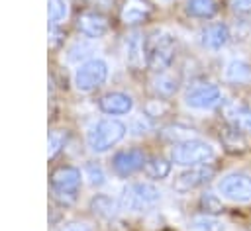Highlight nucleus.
I'll use <instances>...</instances> for the list:
<instances>
[{
	"label": "nucleus",
	"mask_w": 251,
	"mask_h": 231,
	"mask_svg": "<svg viewBox=\"0 0 251 231\" xmlns=\"http://www.w3.org/2000/svg\"><path fill=\"white\" fill-rule=\"evenodd\" d=\"M69 61L71 63H78V61H82V59H86L90 53H92V47H90V43L86 41V39H76L71 47H69Z\"/></svg>",
	"instance_id": "28"
},
{
	"label": "nucleus",
	"mask_w": 251,
	"mask_h": 231,
	"mask_svg": "<svg viewBox=\"0 0 251 231\" xmlns=\"http://www.w3.org/2000/svg\"><path fill=\"white\" fill-rule=\"evenodd\" d=\"M67 16V4L65 0H49V22L59 23Z\"/></svg>",
	"instance_id": "30"
},
{
	"label": "nucleus",
	"mask_w": 251,
	"mask_h": 231,
	"mask_svg": "<svg viewBox=\"0 0 251 231\" xmlns=\"http://www.w3.org/2000/svg\"><path fill=\"white\" fill-rule=\"evenodd\" d=\"M218 192L231 202H251V174L229 172L218 182Z\"/></svg>",
	"instance_id": "9"
},
{
	"label": "nucleus",
	"mask_w": 251,
	"mask_h": 231,
	"mask_svg": "<svg viewBox=\"0 0 251 231\" xmlns=\"http://www.w3.org/2000/svg\"><path fill=\"white\" fill-rule=\"evenodd\" d=\"M88 208H90V211H92L96 217H100V219H112V217L116 215L118 208H120V202H116L112 196L96 194V196L90 200Z\"/></svg>",
	"instance_id": "20"
},
{
	"label": "nucleus",
	"mask_w": 251,
	"mask_h": 231,
	"mask_svg": "<svg viewBox=\"0 0 251 231\" xmlns=\"http://www.w3.org/2000/svg\"><path fill=\"white\" fill-rule=\"evenodd\" d=\"M147 159L149 157L141 147H127V149H120L118 153H114L110 162H112V170L118 176L127 178V176L143 170Z\"/></svg>",
	"instance_id": "8"
},
{
	"label": "nucleus",
	"mask_w": 251,
	"mask_h": 231,
	"mask_svg": "<svg viewBox=\"0 0 251 231\" xmlns=\"http://www.w3.org/2000/svg\"><path fill=\"white\" fill-rule=\"evenodd\" d=\"M235 14H251V0H226Z\"/></svg>",
	"instance_id": "32"
},
{
	"label": "nucleus",
	"mask_w": 251,
	"mask_h": 231,
	"mask_svg": "<svg viewBox=\"0 0 251 231\" xmlns=\"http://www.w3.org/2000/svg\"><path fill=\"white\" fill-rule=\"evenodd\" d=\"M190 225H192V229H196V231H224V229H226L220 219H216L214 215H206V213L192 217V219H190Z\"/></svg>",
	"instance_id": "25"
},
{
	"label": "nucleus",
	"mask_w": 251,
	"mask_h": 231,
	"mask_svg": "<svg viewBox=\"0 0 251 231\" xmlns=\"http://www.w3.org/2000/svg\"><path fill=\"white\" fill-rule=\"evenodd\" d=\"M63 41H65V31L59 27V23H51L49 25V45L59 47Z\"/></svg>",
	"instance_id": "31"
},
{
	"label": "nucleus",
	"mask_w": 251,
	"mask_h": 231,
	"mask_svg": "<svg viewBox=\"0 0 251 231\" xmlns=\"http://www.w3.org/2000/svg\"><path fill=\"white\" fill-rule=\"evenodd\" d=\"M112 4H114V0H88V6H92V8L98 10V12L112 8Z\"/></svg>",
	"instance_id": "34"
},
{
	"label": "nucleus",
	"mask_w": 251,
	"mask_h": 231,
	"mask_svg": "<svg viewBox=\"0 0 251 231\" xmlns=\"http://www.w3.org/2000/svg\"><path fill=\"white\" fill-rule=\"evenodd\" d=\"M178 84H180L178 76L173 74V72H167V70L155 72V78L151 80L153 92L157 96H161V98H173L178 92Z\"/></svg>",
	"instance_id": "17"
},
{
	"label": "nucleus",
	"mask_w": 251,
	"mask_h": 231,
	"mask_svg": "<svg viewBox=\"0 0 251 231\" xmlns=\"http://www.w3.org/2000/svg\"><path fill=\"white\" fill-rule=\"evenodd\" d=\"M171 162L173 161H167L165 157L161 155H155V157H149L145 166H143V172L147 174V178L151 180H163L169 176L171 172Z\"/></svg>",
	"instance_id": "23"
},
{
	"label": "nucleus",
	"mask_w": 251,
	"mask_h": 231,
	"mask_svg": "<svg viewBox=\"0 0 251 231\" xmlns=\"http://www.w3.org/2000/svg\"><path fill=\"white\" fill-rule=\"evenodd\" d=\"M220 6H222V0H186L184 12L190 18L210 20L220 12Z\"/></svg>",
	"instance_id": "18"
},
{
	"label": "nucleus",
	"mask_w": 251,
	"mask_h": 231,
	"mask_svg": "<svg viewBox=\"0 0 251 231\" xmlns=\"http://www.w3.org/2000/svg\"><path fill=\"white\" fill-rule=\"evenodd\" d=\"M161 202V192L149 182H131L122 190L120 208L127 211H147Z\"/></svg>",
	"instance_id": "4"
},
{
	"label": "nucleus",
	"mask_w": 251,
	"mask_h": 231,
	"mask_svg": "<svg viewBox=\"0 0 251 231\" xmlns=\"http://www.w3.org/2000/svg\"><path fill=\"white\" fill-rule=\"evenodd\" d=\"M127 61L131 67L145 65V37L141 33H131L127 39Z\"/></svg>",
	"instance_id": "22"
},
{
	"label": "nucleus",
	"mask_w": 251,
	"mask_h": 231,
	"mask_svg": "<svg viewBox=\"0 0 251 231\" xmlns=\"http://www.w3.org/2000/svg\"><path fill=\"white\" fill-rule=\"evenodd\" d=\"M98 108L106 116H124L133 108V98L126 92H108L98 98Z\"/></svg>",
	"instance_id": "14"
},
{
	"label": "nucleus",
	"mask_w": 251,
	"mask_h": 231,
	"mask_svg": "<svg viewBox=\"0 0 251 231\" xmlns=\"http://www.w3.org/2000/svg\"><path fill=\"white\" fill-rule=\"evenodd\" d=\"M200 209H202V213H206V215H218V213H222V209H224V206H222V200L218 198V194H214V192H204L202 196H200Z\"/></svg>",
	"instance_id": "27"
},
{
	"label": "nucleus",
	"mask_w": 251,
	"mask_h": 231,
	"mask_svg": "<svg viewBox=\"0 0 251 231\" xmlns=\"http://www.w3.org/2000/svg\"><path fill=\"white\" fill-rule=\"evenodd\" d=\"M126 123L116 117H104L96 121L86 133V145L92 153H106L126 137Z\"/></svg>",
	"instance_id": "3"
},
{
	"label": "nucleus",
	"mask_w": 251,
	"mask_h": 231,
	"mask_svg": "<svg viewBox=\"0 0 251 231\" xmlns=\"http://www.w3.org/2000/svg\"><path fill=\"white\" fill-rule=\"evenodd\" d=\"M178 43L169 33H153L145 37V67L151 72L167 70L176 57Z\"/></svg>",
	"instance_id": "2"
},
{
	"label": "nucleus",
	"mask_w": 251,
	"mask_h": 231,
	"mask_svg": "<svg viewBox=\"0 0 251 231\" xmlns=\"http://www.w3.org/2000/svg\"><path fill=\"white\" fill-rule=\"evenodd\" d=\"M155 12V6L149 0H120L118 2V18L124 25H139L145 23Z\"/></svg>",
	"instance_id": "11"
},
{
	"label": "nucleus",
	"mask_w": 251,
	"mask_h": 231,
	"mask_svg": "<svg viewBox=\"0 0 251 231\" xmlns=\"http://www.w3.org/2000/svg\"><path fill=\"white\" fill-rule=\"evenodd\" d=\"M108 78V65L102 59H88L75 70V86L80 92H92Z\"/></svg>",
	"instance_id": "6"
},
{
	"label": "nucleus",
	"mask_w": 251,
	"mask_h": 231,
	"mask_svg": "<svg viewBox=\"0 0 251 231\" xmlns=\"http://www.w3.org/2000/svg\"><path fill=\"white\" fill-rule=\"evenodd\" d=\"M218 168L210 162H204V164H196V166H190L188 170L180 172L175 182H173V188L175 192L178 194H186V192H192L196 188H202L206 186L214 176H216Z\"/></svg>",
	"instance_id": "7"
},
{
	"label": "nucleus",
	"mask_w": 251,
	"mask_h": 231,
	"mask_svg": "<svg viewBox=\"0 0 251 231\" xmlns=\"http://www.w3.org/2000/svg\"><path fill=\"white\" fill-rule=\"evenodd\" d=\"M76 29L88 39H100L110 31V20L104 12L98 10H82L75 18Z\"/></svg>",
	"instance_id": "10"
},
{
	"label": "nucleus",
	"mask_w": 251,
	"mask_h": 231,
	"mask_svg": "<svg viewBox=\"0 0 251 231\" xmlns=\"http://www.w3.org/2000/svg\"><path fill=\"white\" fill-rule=\"evenodd\" d=\"M227 41H229V27H227L224 22L208 23V25H204L202 31H200V43H202V47H206V49L218 51V49L226 47Z\"/></svg>",
	"instance_id": "15"
},
{
	"label": "nucleus",
	"mask_w": 251,
	"mask_h": 231,
	"mask_svg": "<svg viewBox=\"0 0 251 231\" xmlns=\"http://www.w3.org/2000/svg\"><path fill=\"white\" fill-rule=\"evenodd\" d=\"M184 102H186V106H190L194 110H208L222 102V90H220V86H216L212 82H202V84L192 86L186 92Z\"/></svg>",
	"instance_id": "12"
},
{
	"label": "nucleus",
	"mask_w": 251,
	"mask_h": 231,
	"mask_svg": "<svg viewBox=\"0 0 251 231\" xmlns=\"http://www.w3.org/2000/svg\"><path fill=\"white\" fill-rule=\"evenodd\" d=\"M212 157H214V147L202 139H188V141L173 145L171 149V161L180 166L204 164Z\"/></svg>",
	"instance_id": "5"
},
{
	"label": "nucleus",
	"mask_w": 251,
	"mask_h": 231,
	"mask_svg": "<svg viewBox=\"0 0 251 231\" xmlns=\"http://www.w3.org/2000/svg\"><path fill=\"white\" fill-rule=\"evenodd\" d=\"M224 78H226L227 84L247 86V84H251V65L247 61L235 59V61L227 63L226 72H224Z\"/></svg>",
	"instance_id": "16"
},
{
	"label": "nucleus",
	"mask_w": 251,
	"mask_h": 231,
	"mask_svg": "<svg viewBox=\"0 0 251 231\" xmlns=\"http://www.w3.org/2000/svg\"><path fill=\"white\" fill-rule=\"evenodd\" d=\"M84 176L88 178V182H90L92 186H102V184L106 182L104 168H102L98 162H94V161H88V162L84 164Z\"/></svg>",
	"instance_id": "29"
},
{
	"label": "nucleus",
	"mask_w": 251,
	"mask_h": 231,
	"mask_svg": "<svg viewBox=\"0 0 251 231\" xmlns=\"http://www.w3.org/2000/svg\"><path fill=\"white\" fill-rule=\"evenodd\" d=\"M161 135H163V139L171 141L173 145L182 143V141H188V139H194V137H192V129H188V127H184V125H171V127H165V129L161 131Z\"/></svg>",
	"instance_id": "26"
},
{
	"label": "nucleus",
	"mask_w": 251,
	"mask_h": 231,
	"mask_svg": "<svg viewBox=\"0 0 251 231\" xmlns=\"http://www.w3.org/2000/svg\"><path fill=\"white\" fill-rule=\"evenodd\" d=\"M51 200L59 208H69L76 202L80 188V168L75 164H57L49 174Z\"/></svg>",
	"instance_id": "1"
},
{
	"label": "nucleus",
	"mask_w": 251,
	"mask_h": 231,
	"mask_svg": "<svg viewBox=\"0 0 251 231\" xmlns=\"http://www.w3.org/2000/svg\"><path fill=\"white\" fill-rule=\"evenodd\" d=\"M222 119L226 125H231L245 135L251 133V108L239 100H229L222 104Z\"/></svg>",
	"instance_id": "13"
},
{
	"label": "nucleus",
	"mask_w": 251,
	"mask_h": 231,
	"mask_svg": "<svg viewBox=\"0 0 251 231\" xmlns=\"http://www.w3.org/2000/svg\"><path fill=\"white\" fill-rule=\"evenodd\" d=\"M67 139H69V133L65 129H51L49 131V137H47V155L49 159H55L63 147L67 145Z\"/></svg>",
	"instance_id": "24"
},
{
	"label": "nucleus",
	"mask_w": 251,
	"mask_h": 231,
	"mask_svg": "<svg viewBox=\"0 0 251 231\" xmlns=\"http://www.w3.org/2000/svg\"><path fill=\"white\" fill-rule=\"evenodd\" d=\"M173 104L169 98H149L145 104H143V116H147L149 119H161V117H167L173 114Z\"/></svg>",
	"instance_id": "21"
},
{
	"label": "nucleus",
	"mask_w": 251,
	"mask_h": 231,
	"mask_svg": "<svg viewBox=\"0 0 251 231\" xmlns=\"http://www.w3.org/2000/svg\"><path fill=\"white\" fill-rule=\"evenodd\" d=\"M220 141L224 145V149L227 153H245L249 143H247V135L241 133L239 129L231 127V125H226L222 131H220Z\"/></svg>",
	"instance_id": "19"
},
{
	"label": "nucleus",
	"mask_w": 251,
	"mask_h": 231,
	"mask_svg": "<svg viewBox=\"0 0 251 231\" xmlns=\"http://www.w3.org/2000/svg\"><path fill=\"white\" fill-rule=\"evenodd\" d=\"M59 231H92V227L88 223H84V221H73V223L61 227Z\"/></svg>",
	"instance_id": "33"
}]
</instances>
